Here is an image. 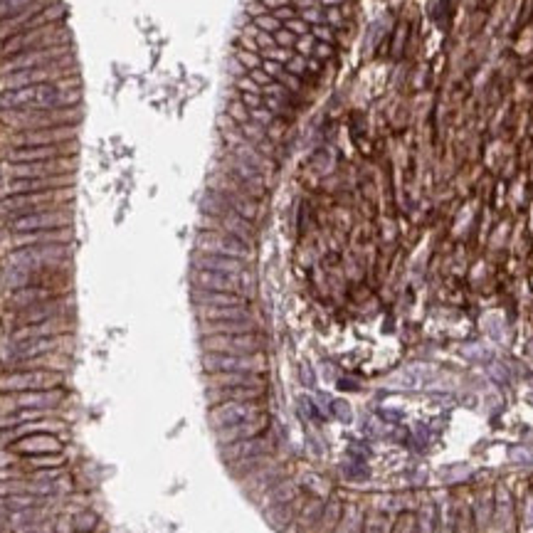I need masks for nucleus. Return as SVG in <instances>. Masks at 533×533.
I'll return each instance as SVG.
<instances>
[{"label": "nucleus", "mask_w": 533, "mask_h": 533, "mask_svg": "<svg viewBox=\"0 0 533 533\" xmlns=\"http://www.w3.org/2000/svg\"><path fill=\"white\" fill-rule=\"evenodd\" d=\"M274 450H277V442H274L272 432L266 430L257 437H250V440L223 445L220 447V457H223V462L228 464L234 477L242 479L247 472L264 464L266 459H272Z\"/></svg>", "instance_id": "1"}, {"label": "nucleus", "mask_w": 533, "mask_h": 533, "mask_svg": "<svg viewBox=\"0 0 533 533\" xmlns=\"http://www.w3.org/2000/svg\"><path fill=\"white\" fill-rule=\"evenodd\" d=\"M0 106L6 109H49V106H72L57 84H30L20 89H6L0 94Z\"/></svg>", "instance_id": "2"}, {"label": "nucleus", "mask_w": 533, "mask_h": 533, "mask_svg": "<svg viewBox=\"0 0 533 533\" xmlns=\"http://www.w3.org/2000/svg\"><path fill=\"white\" fill-rule=\"evenodd\" d=\"M72 193L55 188V191H40V193H20V196H8L0 200V218H20L30 212L52 210L60 202L70 200Z\"/></svg>", "instance_id": "3"}, {"label": "nucleus", "mask_w": 533, "mask_h": 533, "mask_svg": "<svg viewBox=\"0 0 533 533\" xmlns=\"http://www.w3.org/2000/svg\"><path fill=\"white\" fill-rule=\"evenodd\" d=\"M62 45H67V30L57 22H52V25H42V28L10 35L3 45V52H6V57H13L20 55V52H28V49H47L62 47Z\"/></svg>", "instance_id": "4"}, {"label": "nucleus", "mask_w": 533, "mask_h": 533, "mask_svg": "<svg viewBox=\"0 0 533 533\" xmlns=\"http://www.w3.org/2000/svg\"><path fill=\"white\" fill-rule=\"evenodd\" d=\"M3 121L13 124L17 131L47 129V126H65L77 121V109L72 106H49V109H8Z\"/></svg>", "instance_id": "5"}, {"label": "nucleus", "mask_w": 533, "mask_h": 533, "mask_svg": "<svg viewBox=\"0 0 533 533\" xmlns=\"http://www.w3.org/2000/svg\"><path fill=\"white\" fill-rule=\"evenodd\" d=\"M70 245H28L10 255V264L28 266L33 272L38 269H60L70 260Z\"/></svg>", "instance_id": "6"}, {"label": "nucleus", "mask_w": 533, "mask_h": 533, "mask_svg": "<svg viewBox=\"0 0 533 533\" xmlns=\"http://www.w3.org/2000/svg\"><path fill=\"white\" fill-rule=\"evenodd\" d=\"M196 250L202 252V255H223L242 262L252 257V247L245 245L242 239L232 237L230 232H225V230H200L196 239Z\"/></svg>", "instance_id": "7"}, {"label": "nucleus", "mask_w": 533, "mask_h": 533, "mask_svg": "<svg viewBox=\"0 0 533 533\" xmlns=\"http://www.w3.org/2000/svg\"><path fill=\"white\" fill-rule=\"evenodd\" d=\"M205 353H260L264 349V341L257 331L252 333H215V336H202L200 341Z\"/></svg>", "instance_id": "8"}, {"label": "nucleus", "mask_w": 533, "mask_h": 533, "mask_svg": "<svg viewBox=\"0 0 533 533\" xmlns=\"http://www.w3.org/2000/svg\"><path fill=\"white\" fill-rule=\"evenodd\" d=\"M202 368L205 373H266L264 353H205L202 356Z\"/></svg>", "instance_id": "9"}, {"label": "nucleus", "mask_w": 533, "mask_h": 533, "mask_svg": "<svg viewBox=\"0 0 533 533\" xmlns=\"http://www.w3.org/2000/svg\"><path fill=\"white\" fill-rule=\"evenodd\" d=\"M260 415H266L264 400H230V403L212 405L207 410V417H210V424L215 430L228 427V424L245 422V420H255Z\"/></svg>", "instance_id": "10"}, {"label": "nucleus", "mask_w": 533, "mask_h": 533, "mask_svg": "<svg viewBox=\"0 0 533 533\" xmlns=\"http://www.w3.org/2000/svg\"><path fill=\"white\" fill-rule=\"evenodd\" d=\"M62 383V376L57 370H42V368H30V370H17V373H8L0 378V390L3 392H28V390H52Z\"/></svg>", "instance_id": "11"}, {"label": "nucleus", "mask_w": 533, "mask_h": 533, "mask_svg": "<svg viewBox=\"0 0 533 533\" xmlns=\"http://www.w3.org/2000/svg\"><path fill=\"white\" fill-rule=\"evenodd\" d=\"M193 287L207 289V292H232V294L247 296L252 289L250 274H223L210 272V269H196L193 272Z\"/></svg>", "instance_id": "12"}, {"label": "nucleus", "mask_w": 533, "mask_h": 533, "mask_svg": "<svg viewBox=\"0 0 533 533\" xmlns=\"http://www.w3.org/2000/svg\"><path fill=\"white\" fill-rule=\"evenodd\" d=\"M72 215L67 210H40V212H30V215H20V218L10 220V230L13 232H38V230H60V228H70Z\"/></svg>", "instance_id": "13"}, {"label": "nucleus", "mask_w": 533, "mask_h": 533, "mask_svg": "<svg viewBox=\"0 0 533 533\" xmlns=\"http://www.w3.org/2000/svg\"><path fill=\"white\" fill-rule=\"evenodd\" d=\"M282 479H287V467L277 464L274 459H266L264 464L255 467L252 472H247L245 477L239 479V484H242V489L250 496L260 499L264 491H269L277 482H282Z\"/></svg>", "instance_id": "14"}, {"label": "nucleus", "mask_w": 533, "mask_h": 533, "mask_svg": "<svg viewBox=\"0 0 533 533\" xmlns=\"http://www.w3.org/2000/svg\"><path fill=\"white\" fill-rule=\"evenodd\" d=\"M74 138V126H47V129H28L15 134V146H55V143H70Z\"/></svg>", "instance_id": "15"}, {"label": "nucleus", "mask_w": 533, "mask_h": 533, "mask_svg": "<svg viewBox=\"0 0 533 533\" xmlns=\"http://www.w3.org/2000/svg\"><path fill=\"white\" fill-rule=\"evenodd\" d=\"M491 533H516V504L506 484L494 486V518Z\"/></svg>", "instance_id": "16"}, {"label": "nucleus", "mask_w": 533, "mask_h": 533, "mask_svg": "<svg viewBox=\"0 0 533 533\" xmlns=\"http://www.w3.org/2000/svg\"><path fill=\"white\" fill-rule=\"evenodd\" d=\"M67 52V45L62 47H47V49H28V52H20V55L8 57L6 72H17V70H42L60 62Z\"/></svg>", "instance_id": "17"}, {"label": "nucleus", "mask_w": 533, "mask_h": 533, "mask_svg": "<svg viewBox=\"0 0 533 533\" xmlns=\"http://www.w3.org/2000/svg\"><path fill=\"white\" fill-rule=\"evenodd\" d=\"M67 343V336H47V338H25V341H13L10 346V363L38 358L60 351Z\"/></svg>", "instance_id": "18"}, {"label": "nucleus", "mask_w": 533, "mask_h": 533, "mask_svg": "<svg viewBox=\"0 0 533 533\" xmlns=\"http://www.w3.org/2000/svg\"><path fill=\"white\" fill-rule=\"evenodd\" d=\"M266 430H269V415H260V417L255 420H245V422L218 427V430H215V440L223 447V445H232V442L250 440V437H257Z\"/></svg>", "instance_id": "19"}, {"label": "nucleus", "mask_w": 533, "mask_h": 533, "mask_svg": "<svg viewBox=\"0 0 533 533\" xmlns=\"http://www.w3.org/2000/svg\"><path fill=\"white\" fill-rule=\"evenodd\" d=\"M72 143H55V146H15L8 153L10 164H35V161H55L70 156Z\"/></svg>", "instance_id": "20"}, {"label": "nucleus", "mask_w": 533, "mask_h": 533, "mask_svg": "<svg viewBox=\"0 0 533 533\" xmlns=\"http://www.w3.org/2000/svg\"><path fill=\"white\" fill-rule=\"evenodd\" d=\"M65 314V301L62 296L49 301H40V304L25 306V309H17L15 324L20 326H33V324H42V321H52V319H62Z\"/></svg>", "instance_id": "21"}, {"label": "nucleus", "mask_w": 533, "mask_h": 533, "mask_svg": "<svg viewBox=\"0 0 533 533\" xmlns=\"http://www.w3.org/2000/svg\"><path fill=\"white\" fill-rule=\"evenodd\" d=\"M70 168V161L55 158V161H35V164H10V175L13 178H55V175H65Z\"/></svg>", "instance_id": "22"}, {"label": "nucleus", "mask_w": 533, "mask_h": 533, "mask_svg": "<svg viewBox=\"0 0 533 533\" xmlns=\"http://www.w3.org/2000/svg\"><path fill=\"white\" fill-rule=\"evenodd\" d=\"M62 79L60 70H17V72H8L6 77V89H20V87H30V84H57Z\"/></svg>", "instance_id": "23"}, {"label": "nucleus", "mask_w": 533, "mask_h": 533, "mask_svg": "<svg viewBox=\"0 0 533 533\" xmlns=\"http://www.w3.org/2000/svg\"><path fill=\"white\" fill-rule=\"evenodd\" d=\"M306 496H309V494H304V491H301L296 499L287 501V504H277V506H269V509H264V516H266V521H269V526L277 528L279 533H287L289 526L294 523L296 514L301 511V506H304Z\"/></svg>", "instance_id": "24"}, {"label": "nucleus", "mask_w": 533, "mask_h": 533, "mask_svg": "<svg viewBox=\"0 0 533 533\" xmlns=\"http://www.w3.org/2000/svg\"><path fill=\"white\" fill-rule=\"evenodd\" d=\"M474 506V531L491 533V518H494V486H484L472 494Z\"/></svg>", "instance_id": "25"}, {"label": "nucleus", "mask_w": 533, "mask_h": 533, "mask_svg": "<svg viewBox=\"0 0 533 533\" xmlns=\"http://www.w3.org/2000/svg\"><path fill=\"white\" fill-rule=\"evenodd\" d=\"M62 403V390H28L15 395V405L20 410H33V413H47Z\"/></svg>", "instance_id": "26"}, {"label": "nucleus", "mask_w": 533, "mask_h": 533, "mask_svg": "<svg viewBox=\"0 0 533 533\" xmlns=\"http://www.w3.org/2000/svg\"><path fill=\"white\" fill-rule=\"evenodd\" d=\"M266 388L262 373H205V388Z\"/></svg>", "instance_id": "27"}, {"label": "nucleus", "mask_w": 533, "mask_h": 533, "mask_svg": "<svg viewBox=\"0 0 533 533\" xmlns=\"http://www.w3.org/2000/svg\"><path fill=\"white\" fill-rule=\"evenodd\" d=\"M324 506H326V501L319 499V496H306L301 511L296 514L294 523L289 526L287 533H314L316 526H319V518L324 514Z\"/></svg>", "instance_id": "28"}, {"label": "nucleus", "mask_w": 533, "mask_h": 533, "mask_svg": "<svg viewBox=\"0 0 533 533\" xmlns=\"http://www.w3.org/2000/svg\"><path fill=\"white\" fill-rule=\"evenodd\" d=\"M266 388H207L205 397L207 405H220V403H230V400H264Z\"/></svg>", "instance_id": "29"}, {"label": "nucleus", "mask_w": 533, "mask_h": 533, "mask_svg": "<svg viewBox=\"0 0 533 533\" xmlns=\"http://www.w3.org/2000/svg\"><path fill=\"white\" fill-rule=\"evenodd\" d=\"M60 292L57 289H49V287H38V284H28V287H20V289H13L10 299H8V306L13 309H25V306H33V304H40V301H49V299H57Z\"/></svg>", "instance_id": "30"}, {"label": "nucleus", "mask_w": 533, "mask_h": 533, "mask_svg": "<svg viewBox=\"0 0 533 533\" xmlns=\"http://www.w3.org/2000/svg\"><path fill=\"white\" fill-rule=\"evenodd\" d=\"M193 266H196V269H210V272H223V274H245L247 272V264L242 260L223 257V255H202V252L196 255Z\"/></svg>", "instance_id": "31"}, {"label": "nucleus", "mask_w": 533, "mask_h": 533, "mask_svg": "<svg viewBox=\"0 0 533 533\" xmlns=\"http://www.w3.org/2000/svg\"><path fill=\"white\" fill-rule=\"evenodd\" d=\"M437 504V533H457V499L450 491L432 496Z\"/></svg>", "instance_id": "32"}, {"label": "nucleus", "mask_w": 533, "mask_h": 533, "mask_svg": "<svg viewBox=\"0 0 533 533\" xmlns=\"http://www.w3.org/2000/svg\"><path fill=\"white\" fill-rule=\"evenodd\" d=\"M299 494H301L299 482H296V479H292V477H287V479H282V482H277L272 489L264 491V494L260 496V506H262V509H269V506L287 504V501L296 499Z\"/></svg>", "instance_id": "33"}, {"label": "nucleus", "mask_w": 533, "mask_h": 533, "mask_svg": "<svg viewBox=\"0 0 533 533\" xmlns=\"http://www.w3.org/2000/svg\"><path fill=\"white\" fill-rule=\"evenodd\" d=\"M200 321H245L255 319L247 306H198Z\"/></svg>", "instance_id": "34"}, {"label": "nucleus", "mask_w": 533, "mask_h": 533, "mask_svg": "<svg viewBox=\"0 0 533 533\" xmlns=\"http://www.w3.org/2000/svg\"><path fill=\"white\" fill-rule=\"evenodd\" d=\"M13 447L17 452H28V454H57V452H62V442L55 440V435H49V432L25 437V440L15 442Z\"/></svg>", "instance_id": "35"}, {"label": "nucleus", "mask_w": 533, "mask_h": 533, "mask_svg": "<svg viewBox=\"0 0 533 533\" xmlns=\"http://www.w3.org/2000/svg\"><path fill=\"white\" fill-rule=\"evenodd\" d=\"M193 301H196V306H247V299L242 294L207 292V289H193Z\"/></svg>", "instance_id": "36"}, {"label": "nucleus", "mask_w": 533, "mask_h": 533, "mask_svg": "<svg viewBox=\"0 0 533 533\" xmlns=\"http://www.w3.org/2000/svg\"><path fill=\"white\" fill-rule=\"evenodd\" d=\"M65 333V324L62 319H52V321L33 324V326H20L13 333V341H25V338H47V336H62Z\"/></svg>", "instance_id": "37"}, {"label": "nucleus", "mask_w": 533, "mask_h": 533, "mask_svg": "<svg viewBox=\"0 0 533 533\" xmlns=\"http://www.w3.org/2000/svg\"><path fill=\"white\" fill-rule=\"evenodd\" d=\"M257 331L255 319L245 321H200L202 336H215V333H252Z\"/></svg>", "instance_id": "38"}, {"label": "nucleus", "mask_w": 533, "mask_h": 533, "mask_svg": "<svg viewBox=\"0 0 533 533\" xmlns=\"http://www.w3.org/2000/svg\"><path fill=\"white\" fill-rule=\"evenodd\" d=\"M472 494L469 489H459L454 494L457 499V533H477L474 531V506H472Z\"/></svg>", "instance_id": "39"}, {"label": "nucleus", "mask_w": 533, "mask_h": 533, "mask_svg": "<svg viewBox=\"0 0 533 533\" xmlns=\"http://www.w3.org/2000/svg\"><path fill=\"white\" fill-rule=\"evenodd\" d=\"M397 511H383L378 506L368 509L363 518V533H390Z\"/></svg>", "instance_id": "40"}, {"label": "nucleus", "mask_w": 533, "mask_h": 533, "mask_svg": "<svg viewBox=\"0 0 533 533\" xmlns=\"http://www.w3.org/2000/svg\"><path fill=\"white\" fill-rule=\"evenodd\" d=\"M343 509H346V504H343L341 499H328L326 506H324V514H321V518H319V526H316L314 533H333L336 531V526L341 523Z\"/></svg>", "instance_id": "41"}, {"label": "nucleus", "mask_w": 533, "mask_h": 533, "mask_svg": "<svg viewBox=\"0 0 533 533\" xmlns=\"http://www.w3.org/2000/svg\"><path fill=\"white\" fill-rule=\"evenodd\" d=\"M415 514H417V533H437V504L432 496H422Z\"/></svg>", "instance_id": "42"}, {"label": "nucleus", "mask_w": 533, "mask_h": 533, "mask_svg": "<svg viewBox=\"0 0 533 533\" xmlns=\"http://www.w3.org/2000/svg\"><path fill=\"white\" fill-rule=\"evenodd\" d=\"M363 518L365 509H360L358 504H349L343 509L341 523H338L333 533H363Z\"/></svg>", "instance_id": "43"}, {"label": "nucleus", "mask_w": 533, "mask_h": 533, "mask_svg": "<svg viewBox=\"0 0 533 533\" xmlns=\"http://www.w3.org/2000/svg\"><path fill=\"white\" fill-rule=\"evenodd\" d=\"M390 533H417V514H415L413 509H405V511L395 514Z\"/></svg>", "instance_id": "44"}, {"label": "nucleus", "mask_w": 533, "mask_h": 533, "mask_svg": "<svg viewBox=\"0 0 533 533\" xmlns=\"http://www.w3.org/2000/svg\"><path fill=\"white\" fill-rule=\"evenodd\" d=\"M518 523H521V533H533V491H528L518 504Z\"/></svg>", "instance_id": "45"}, {"label": "nucleus", "mask_w": 533, "mask_h": 533, "mask_svg": "<svg viewBox=\"0 0 533 533\" xmlns=\"http://www.w3.org/2000/svg\"><path fill=\"white\" fill-rule=\"evenodd\" d=\"M255 28L262 30V33L274 35L277 30H282V20L274 17V15H269V13H262V15H255Z\"/></svg>", "instance_id": "46"}, {"label": "nucleus", "mask_w": 533, "mask_h": 533, "mask_svg": "<svg viewBox=\"0 0 533 533\" xmlns=\"http://www.w3.org/2000/svg\"><path fill=\"white\" fill-rule=\"evenodd\" d=\"M35 469H55V467H62L65 464V457H62L60 452L57 454H38V457L30 459Z\"/></svg>", "instance_id": "47"}, {"label": "nucleus", "mask_w": 533, "mask_h": 533, "mask_svg": "<svg viewBox=\"0 0 533 533\" xmlns=\"http://www.w3.org/2000/svg\"><path fill=\"white\" fill-rule=\"evenodd\" d=\"M30 3H35V0H3L0 3V22L13 17L15 13H20L22 8H28Z\"/></svg>", "instance_id": "48"}, {"label": "nucleus", "mask_w": 533, "mask_h": 533, "mask_svg": "<svg viewBox=\"0 0 533 533\" xmlns=\"http://www.w3.org/2000/svg\"><path fill=\"white\" fill-rule=\"evenodd\" d=\"M228 116L234 121V124H239V126L247 124V121H252L250 119V109H247L242 102H232V104H230V106H228Z\"/></svg>", "instance_id": "49"}, {"label": "nucleus", "mask_w": 533, "mask_h": 533, "mask_svg": "<svg viewBox=\"0 0 533 533\" xmlns=\"http://www.w3.org/2000/svg\"><path fill=\"white\" fill-rule=\"evenodd\" d=\"M237 62H239V65H242V67H247V72L260 70V67H262L260 55H255V52H250V49H239Z\"/></svg>", "instance_id": "50"}, {"label": "nucleus", "mask_w": 533, "mask_h": 533, "mask_svg": "<svg viewBox=\"0 0 533 533\" xmlns=\"http://www.w3.org/2000/svg\"><path fill=\"white\" fill-rule=\"evenodd\" d=\"M296 35L292 33V30H287V28H282V30H277L274 33V42H277V47H284V49H292L296 45Z\"/></svg>", "instance_id": "51"}, {"label": "nucleus", "mask_w": 533, "mask_h": 533, "mask_svg": "<svg viewBox=\"0 0 533 533\" xmlns=\"http://www.w3.org/2000/svg\"><path fill=\"white\" fill-rule=\"evenodd\" d=\"M94 526H97V516H94V514H79V516L74 518L77 533H89L94 531Z\"/></svg>", "instance_id": "52"}, {"label": "nucleus", "mask_w": 533, "mask_h": 533, "mask_svg": "<svg viewBox=\"0 0 533 533\" xmlns=\"http://www.w3.org/2000/svg\"><path fill=\"white\" fill-rule=\"evenodd\" d=\"M296 49H299V55L301 57H309L311 52H314V47H316V42H314V35H301L299 40H296V45H294Z\"/></svg>", "instance_id": "53"}, {"label": "nucleus", "mask_w": 533, "mask_h": 533, "mask_svg": "<svg viewBox=\"0 0 533 533\" xmlns=\"http://www.w3.org/2000/svg\"><path fill=\"white\" fill-rule=\"evenodd\" d=\"M287 30H292V33H294L296 38H301V35H309V33H311L309 22H304L301 17H292V20H287Z\"/></svg>", "instance_id": "54"}, {"label": "nucleus", "mask_w": 533, "mask_h": 533, "mask_svg": "<svg viewBox=\"0 0 533 533\" xmlns=\"http://www.w3.org/2000/svg\"><path fill=\"white\" fill-rule=\"evenodd\" d=\"M287 70H289V74H296V77H301L306 72V57H301V55H294L292 60L287 62Z\"/></svg>", "instance_id": "55"}, {"label": "nucleus", "mask_w": 533, "mask_h": 533, "mask_svg": "<svg viewBox=\"0 0 533 533\" xmlns=\"http://www.w3.org/2000/svg\"><path fill=\"white\" fill-rule=\"evenodd\" d=\"M314 57H316V60H321V62L331 60V57H333V45L331 42H316Z\"/></svg>", "instance_id": "56"}, {"label": "nucleus", "mask_w": 533, "mask_h": 533, "mask_svg": "<svg viewBox=\"0 0 533 533\" xmlns=\"http://www.w3.org/2000/svg\"><path fill=\"white\" fill-rule=\"evenodd\" d=\"M311 35L319 38L321 42H333V28H328V25H316V28L311 30Z\"/></svg>", "instance_id": "57"}, {"label": "nucleus", "mask_w": 533, "mask_h": 533, "mask_svg": "<svg viewBox=\"0 0 533 533\" xmlns=\"http://www.w3.org/2000/svg\"><path fill=\"white\" fill-rule=\"evenodd\" d=\"M260 6L264 8V10H279V8L292 6V0H260Z\"/></svg>", "instance_id": "58"}, {"label": "nucleus", "mask_w": 533, "mask_h": 533, "mask_svg": "<svg viewBox=\"0 0 533 533\" xmlns=\"http://www.w3.org/2000/svg\"><path fill=\"white\" fill-rule=\"evenodd\" d=\"M272 15L279 17V20H292V17H296V10L289 6V8H279V10H274Z\"/></svg>", "instance_id": "59"}, {"label": "nucleus", "mask_w": 533, "mask_h": 533, "mask_svg": "<svg viewBox=\"0 0 533 533\" xmlns=\"http://www.w3.org/2000/svg\"><path fill=\"white\" fill-rule=\"evenodd\" d=\"M321 3L328 8H336V6H341V3H346V0H321Z\"/></svg>", "instance_id": "60"}]
</instances>
